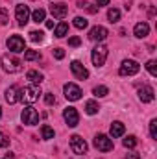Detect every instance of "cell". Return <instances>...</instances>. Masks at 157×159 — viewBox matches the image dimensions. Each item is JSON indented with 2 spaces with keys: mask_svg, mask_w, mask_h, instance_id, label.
Masks as SVG:
<instances>
[{
  "mask_svg": "<svg viewBox=\"0 0 157 159\" xmlns=\"http://www.w3.org/2000/svg\"><path fill=\"white\" fill-rule=\"evenodd\" d=\"M0 63H2V69H4L6 72H9V74H15V72H20V70H22V61L17 59L15 56L4 54L2 59H0Z\"/></svg>",
  "mask_w": 157,
  "mask_h": 159,
  "instance_id": "6da1fadb",
  "label": "cell"
},
{
  "mask_svg": "<svg viewBox=\"0 0 157 159\" xmlns=\"http://www.w3.org/2000/svg\"><path fill=\"white\" fill-rule=\"evenodd\" d=\"M39 96H41L39 85H28V87L20 89V100L26 102V104H34V102H37Z\"/></svg>",
  "mask_w": 157,
  "mask_h": 159,
  "instance_id": "7a4b0ae2",
  "label": "cell"
},
{
  "mask_svg": "<svg viewBox=\"0 0 157 159\" xmlns=\"http://www.w3.org/2000/svg\"><path fill=\"white\" fill-rule=\"evenodd\" d=\"M91 57H92V63H94L96 69H98V67H104V63H105V59H107V46L102 44V43H98V44L92 48Z\"/></svg>",
  "mask_w": 157,
  "mask_h": 159,
  "instance_id": "3957f363",
  "label": "cell"
},
{
  "mask_svg": "<svg viewBox=\"0 0 157 159\" xmlns=\"http://www.w3.org/2000/svg\"><path fill=\"white\" fill-rule=\"evenodd\" d=\"M139 70H141V65H139L137 61H133V59H126V61L120 65L118 74H120V76H135Z\"/></svg>",
  "mask_w": 157,
  "mask_h": 159,
  "instance_id": "277c9868",
  "label": "cell"
},
{
  "mask_svg": "<svg viewBox=\"0 0 157 159\" xmlns=\"http://www.w3.org/2000/svg\"><path fill=\"white\" fill-rule=\"evenodd\" d=\"M20 119H22L24 124H28V126H35V124L39 122V113H37L32 106H28V107H24V109H22Z\"/></svg>",
  "mask_w": 157,
  "mask_h": 159,
  "instance_id": "5b68a950",
  "label": "cell"
},
{
  "mask_svg": "<svg viewBox=\"0 0 157 159\" xmlns=\"http://www.w3.org/2000/svg\"><path fill=\"white\" fill-rule=\"evenodd\" d=\"M94 146H96L100 152H109V150H113V141H111L107 135L100 133V135L94 137Z\"/></svg>",
  "mask_w": 157,
  "mask_h": 159,
  "instance_id": "8992f818",
  "label": "cell"
},
{
  "mask_svg": "<svg viewBox=\"0 0 157 159\" xmlns=\"http://www.w3.org/2000/svg\"><path fill=\"white\" fill-rule=\"evenodd\" d=\"M6 44H7V48L11 50V52H24L26 50V44H24V39L20 37V35H11L9 39L6 41Z\"/></svg>",
  "mask_w": 157,
  "mask_h": 159,
  "instance_id": "52a82bcc",
  "label": "cell"
},
{
  "mask_svg": "<svg viewBox=\"0 0 157 159\" xmlns=\"http://www.w3.org/2000/svg\"><path fill=\"white\" fill-rule=\"evenodd\" d=\"M63 119H65L69 128H76L79 124V115H78V111H76V107H67L63 111Z\"/></svg>",
  "mask_w": 157,
  "mask_h": 159,
  "instance_id": "ba28073f",
  "label": "cell"
},
{
  "mask_svg": "<svg viewBox=\"0 0 157 159\" xmlns=\"http://www.w3.org/2000/svg\"><path fill=\"white\" fill-rule=\"evenodd\" d=\"M63 91H65V98L70 100V102H76V100L81 98V89H79L76 83H67L63 87Z\"/></svg>",
  "mask_w": 157,
  "mask_h": 159,
  "instance_id": "9c48e42d",
  "label": "cell"
},
{
  "mask_svg": "<svg viewBox=\"0 0 157 159\" xmlns=\"http://www.w3.org/2000/svg\"><path fill=\"white\" fill-rule=\"evenodd\" d=\"M70 150H72L74 154L81 156V154L87 152V143H85L79 135H72V137H70Z\"/></svg>",
  "mask_w": 157,
  "mask_h": 159,
  "instance_id": "30bf717a",
  "label": "cell"
},
{
  "mask_svg": "<svg viewBox=\"0 0 157 159\" xmlns=\"http://www.w3.org/2000/svg\"><path fill=\"white\" fill-rule=\"evenodd\" d=\"M15 17H17V20H19V24L24 26V24L30 20V7L24 6V4H17V7H15Z\"/></svg>",
  "mask_w": 157,
  "mask_h": 159,
  "instance_id": "8fae6325",
  "label": "cell"
},
{
  "mask_svg": "<svg viewBox=\"0 0 157 159\" xmlns=\"http://www.w3.org/2000/svg\"><path fill=\"white\" fill-rule=\"evenodd\" d=\"M107 35H109V32H107V28H104V26H94V28L89 32V39L98 41V43H102L104 39H107Z\"/></svg>",
  "mask_w": 157,
  "mask_h": 159,
  "instance_id": "7c38bea8",
  "label": "cell"
},
{
  "mask_svg": "<svg viewBox=\"0 0 157 159\" xmlns=\"http://www.w3.org/2000/svg\"><path fill=\"white\" fill-rule=\"evenodd\" d=\"M70 70H72V74H74L78 80H87L89 78V70H87L79 61H72V63H70Z\"/></svg>",
  "mask_w": 157,
  "mask_h": 159,
  "instance_id": "4fadbf2b",
  "label": "cell"
},
{
  "mask_svg": "<svg viewBox=\"0 0 157 159\" xmlns=\"http://www.w3.org/2000/svg\"><path fill=\"white\" fill-rule=\"evenodd\" d=\"M50 13H52L56 19H65L67 13H69V7H67V4H63V2L52 4V6H50Z\"/></svg>",
  "mask_w": 157,
  "mask_h": 159,
  "instance_id": "5bb4252c",
  "label": "cell"
},
{
  "mask_svg": "<svg viewBox=\"0 0 157 159\" xmlns=\"http://www.w3.org/2000/svg\"><path fill=\"white\" fill-rule=\"evenodd\" d=\"M6 100L7 104H17L20 100V89L17 85H11L9 89H6Z\"/></svg>",
  "mask_w": 157,
  "mask_h": 159,
  "instance_id": "9a60e30c",
  "label": "cell"
},
{
  "mask_svg": "<svg viewBox=\"0 0 157 159\" xmlns=\"http://www.w3.org/2000/svg\"><path fill=\"white\" fill-rule=\"evenodd\" d=\"M139 98H141V102H154V98H155V93H154V89L150 87V85H144V87H141L139 89Z\"/></svg>",
  "mask_w": 157,
  "mask_h": 159,
  "instance_id": "2e32d148",
  "label": "cell"
},
{
  "mask_svg": "<svg viewBox=\"0 0 157 159\" xmlns=\"http://www.w3.org/2000/svg\"><path fill=\"white\" fill-rule=\"evenodd\" d=\"M133 32H135V37L144 39L150 34V26H148V22H139V24H135V30Z\"/></svg>",
  "mask_w": 157,
  "mask_h": 159,
  "instance_id": "e0dca14e",
  "label": "cell"
},
{
  "mask_svg": "<svg viewBox=\"0 0 157 159\" xmlns=\"http://www.w3.org/2000/svg\"><path fill=\"white\" fill-rule=\"evenodd\" d=\"M109 131H111V137H122V135H124V124L118 122V120L117 122H113Z\"/></svg>",
  "mask_w": 157,
  "mask_h": 159,
  "instance_id": "ac0fdd59",
  "label": "cell"
},
{
  "mask_svg": "<svg viewBox=\"0 0 157 159\" xmlns=\"http://www.w3.org/2000/svg\"><path fill=\"white\" fill-rule=\"evenodd\" d=\"M26 78L30 80V81H32V83H34V85H39L41 81H43V74H41L39 70H28V74H26Z\"/></svg>",
  "mask_w": 157,
  "mask_h": 159,
  "instance_id": "d6986e66",
  "label": "cell"
},
{
  "mask_svg": "<svg viewBox=\"0 0 157 159\" xmlns=\"http://www.w3.org/2000/svg\"><path fill=\"white\" fill-rule=\"evenodd\" d=\"M67 32H69V24H67V22H59V24L56 26V37H57V39L65 37Z\"/></svg>",
  "mask_w": 157,
  "mask_h": 159,
  "instance_id": "ffe728a7",
  "label": "cell"
},
{
  "mask_svg": "<svg viewBox=\"0 0 157 159\" xmlns=\"http://www.w3.org/2000/svg\"><path fill=\"white\" fill-rule=\"evenodd\" d=\"M24 59H26V61H39L41 52L39 50H26V52H24Z\"/></svg>",
  "mask_w": 157,
  "mask_h": 159,
  "instance_id": "44dd1931",
  "label": "cell"
},
{
  "mask_svg": "<svg viewBox=\"0 0 157 159\" xmlns=\"http://www.w3.org/2000/svg\"><path fill=\"white\" fill-rule=\"evenodd\" d=\"M44 17H46V11H44V9H41V7H37V9L32 13V20H34V22H37V24L44 20Z\"/></svg>",
  "mask_w": 157,
  "mask_h": 159,
  "instance_id": "7402d4cb",
  "label": "cell"
},
{
  "mask_svg": "<svg viewBox=\"0 0 157 159\" xmlns=\"http://www.w3.org/2000/svg\"><path fill=\"white\" fill-rule=\"evenodd\" d=\"M98 104L94 102V100H89L87 104H85V111H87V115H96L98 113Z\"/></svg>",
  "mask_w": 157,
  "mask_h": 159,
  "instance_id": "603a6c76",
  "label": "cell"
},
{
  "mask_svg": "<svg viewBox=\"0 0 157 159\" xmlns=\"http://www.w3.org/2000/svg\"><path fill=\"white\" fill-rule=\"evenodd\" d=\"M41 137L43 139H54V129L48 126V124H44V126H41Z\"/></svg>",
  "mask_w": 157,
  "mask_h": 159,
  "instance_id": "cb8c5ba5",
  "label": "cell"
},
{
  "mask_svg": "<svg viewBox=\"0 0 157 159\" xmlns=\"http://www.w3.org/2000/svg\"><path fill=\"white\" fill-rule=\"evenodd\" d=\"M107 93H109V89H107V87H104V85H96V87L92 89V94H94V96H98V98L107 96Z\"/></svg>",
  "mask_w": 157,
  "mask_h": 159,
  "instance_id": "d4e9b609",
  "label": "cell"
},
{
  "mask_svg": "<svg viewBox=\"0 0 157 159\" xmlns=\"http://www.w3.org/2000/svg\"><path fill=\"white\" fill-rule=\"evenodd\" d=\"M107 19H109V22H118V19H120V11H118L117 7L109 9V11H107Z\"/></svg>",
  "mask_w": 157,
  "mask_h": 159,
  "instance_id": "484cf974",
  "label": "cell"
},
{
  "mask_svg": "<svg viewBox=\"0 0 157 159\" xmlns=\"http://www.w3.org/2000/svg\"><path fill=\"white\" fill-rule=\"evenodd\" d=\"M74 26H76L78 30H85V28L89 26V20L83 19V17H76V19H74Z\"/></svg>",
  "mask_w": 157,
  "mask_h": 159,
  "instance_id": "4316f807",
  "label": "cell"
},
{
  "mask_svg": "<svg viewBox=\"0 0 157 159\" xmlns=\"http://www.w3.org/2000/svg\"><path fill=\"white\" fill-rule=\"evenodd\" d=\"M122 144H124L126 148H135V146H137V137L129 135V137H126V139L122 141Z\"/></svg>",
  "mask_w": 157,
  "mask_h": 159,
  "instance_id": "83f0119b",
  "label": "cell"
},
{
  "mask_svg": "<svg viewBox=\"0 0 157 159\" xmlns=\"http://www.w3.org/2000/svg\"><path fill=\"white\" fill-rule=\"evenodd\" d=\"M146 69H148V72H150L152 76H157V61L155 59H150V61L146 63Z\"/></svg>",
  "mask_w": 157,
  "mask_h": 159,
  "instance_id": "f1b7e54d",
  "label": "cell"
},
{
  "mask_svg": "<svg viewBox=\"0 0 157 159\" xmlns=\"http://www.w3.org/2000/svg\"><path fill=\"white\" fill-rule=\"evenodd\" d=\"M30 39L34 41V43H41V41L44 39V34H43V32H37V30H34V32H30Z\"/></svg>",
  "mask_w": 157,
  "mask_h": 159,
  "instance_id": "f546056e",
  "label": "cell"
},
{
  "mask_svg": "<svg viewBox=\"0 0 157 159\" xmlns=\"http://www.w3.org/2000/svg\"><path fill=\"white\" fill-rule=\"evenodd\" d=\"M9 22V13L6 7H0V24H7Z\"/></svg>",
  "mask_w": 157,
  "mask_h": 159,
  "instance_id": "4dcf8cb0",
  "label": "cell"
},
{
  "mask_svg": "<svg viewBox=\"0 0 157 159\" xmlns=\"http://www.w3.org/2000/svg\"><path fill=\"white\" fill-rule=\"evenodd\" d=\"M150 135H152V139H157V120L155 119L150 122Z\"/></svg>",
  "mask_w": 157,
  "mask_h": 159,
  "instance_id": "1f68e13d",
  "label": "cell"
},
{
  "mask_svg": "<svg viewBox=\"0 0 157 159\" xmlns=\"http://www.w3.org/2000/svg\"><path fill=\"white\" fill-rule=\"evenodd\" d=\"M6 146H9V137L0 131V148H6Z\"/></svg>",
  "mask_w": 157,
  "mask_h": 159,
  "instance_id": "d6a6232c",
  "label": "cell"
},
{
  "mask_svg": "<svg viewBox=\"0 0 157 159\" xmlns=\"http://www.w3.org/2000/svg\"><path fill=\"white\" fill-rule=\"evenodd\" d=\"M44 102H46L48 106H54V104H56V96H54L52 93H46V94H44Z\"/></svg>",
  "mask_w": 157,
  "mask_h": 159,
  "instance_id": "836d02e7",
  "label": "cell"
},
{
  "mask_svg": "<svg viewBox=\"0 0 157 159\" xmlns=\"http://www.w3.org/2000/svg\"><path fill=\"white\" fill-rule=\"evenodd\" d=\"M54 57H56V59H63V57H65L63 48H54Z\"/></svg>",
  "mask_w": 157,
  "mask_h": 159,
  "instance_id": "e575fe53",
  "label": "cell"
},
{
  "mask_svg": "<svg viewBox=\"0 0 157 159\" xmlns=\"http://www.w3.org/2000/svg\"><path fill=\"white\" fill-rule=\"evenodd\" d=\"M69 44H70V46H79V44H81V39L74 35V37H70V39H69Z\"/></svg>",
  "mask_w": 157,
  "mask_h": 159,
  "instance_id": "d590c367",
  "label": "cell"
},
{
  "mask_svg": "<svg viewBox=\"0 0 157 159\" xmlns=\"http://www.w3.org/2000/svg\"><path fill=\"white\" fill-rule=\"evenodd\" d=\"M126 159H141V156H139V154H135V152H131V154H128V156H126Z\"/></svg>",
  "mask_w": 157,
  "mask_h": 159,
  "instance_id": "8d00e7d4",
  "label": "cell"
},
{
  "mask_svg": "<svg viewBox=\"0 0 157 159\" xmlns=\"http://www.w3.org/2000/svg\"><path fill=\"white\" fill-rule=\"evenodd\" d=\"M89 6V2H85V0H78V7H81V9H85Z\"/></svg>",
  "mask_w": 157,
  "mask_h": 159,
  "instance_id": "74e56055",
  "label": "cell"
},
{
  "mask_svg": "<svg viewBox=\"0 0 157 159\" xmlns=\"http://www.w3.org/2000/svg\"><path fill=\"white\" fill-rule=\"evenodd\" d=\"M96 4H98V7H100V6H107L109 0H96Z\"/></svg>",
  "mask_w": 157,
  "mask_h": 159,
  "instance_id": "f35d334b",
  "label": "cell"
},
{
  "mask_svg": "<svg viewBox=\"0 0 157 159\" xmlns=\"http://www.w3.org/2000/svg\"><path fill=\"white\" fill-rule=\"evenodd\" d=\"M46 28L52 30V28H54V20H46Z\"/></svg>",
  "mask_w": 157,
  "mask_h": 159,
  "instance_id": "ab89813d",
  "label": "cell"
},
{
  "mask_svg": "<svg viewBox=\"0 0 157 159\" xmlns=\"http://www.w3.org/2000/svg\"><path fill=\"white\" fill-rule=\"evenodd\" d=\"M6 159H15V156H13V154L9 152V154H6Z\"/></svg>",
  "mask_w": 157,
  "mask_h": 159,
  "instance_id": "60d3db41",
  "label": "cell"
},
{
  "mask_svg": "<svg viewBox=\"0 0 157 159\" xmlns=\"http://www.w3.org/2000/svg\"><path fill=\"white\" fill-rule=\"evenodd\" d=\"M0 117H2V107H0Z\"/></svg>",
  "mask_w": 157,
  "mask_h": 159,
  "instance_id": "b9f144b4",
  "label": "cell"
}]
</instances>
